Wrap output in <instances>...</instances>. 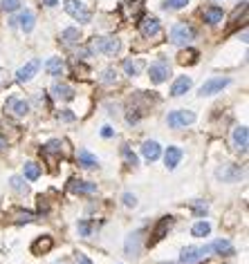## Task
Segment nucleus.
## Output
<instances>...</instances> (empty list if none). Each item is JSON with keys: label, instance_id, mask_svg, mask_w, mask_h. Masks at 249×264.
Returning <instances> with one entry per match:
<instances>
[{"label": "nucleus", "instance_id": "obj_1", "mask_svg": "<svg viewBox=\"0 0 249 264\" xmlns=\"http://www.w3.org/2000/svg\"><path fill=\"white\" fill-rule=\"evenodd\" d=\"M193 38H196V32H193V27L186 25V22H177V25L171 27V32H169V41L173 43V45H177V47L189 45Z\"/></svg>", "mask_w": 249, "mask_h": 264}, {"label": "nucleus", "instance_id": "obj_2", "mask_svg": "<svg viewBox=\"0 0 249 264\" xmlns=\"http://www.w3.org/2000/svg\"><path fill=\"white\" fill-rule=\"evenodd\" d=\"M119 47H122V43L115 36H101V38H95V43H92V49L95 52L108 54V56H115L119 52Z\"/></svg>", "mask_w": 249, "mask_h": 264}, {"label": "nucleus", "instance_id": "obj_3", "mask_svg": "<svg viewBox=\"0 0 249 264\" xmlns=\"http://www.w3.org/2000/svg\"><path fill=\"white\" fill-rule=\"evenodd\" d=\"M169 74H171V65H169V61H164V58L155 61V63L149 67V76H150L153 83H164V81L169 79Z\"/></svg>", "mask_w": 249, "mask_h": 264}, {"label": "nucleus", "instance_id": "obj_4", "mask_svg": "<svg viewBox=\"0 0 249 264\" xmlns=\"http://www.w3.org/2000/svg\"><path fill=\"white\" fill-rule=\"evenodd\" d=\"M196 121V114L191 110H175L166 116V123L171 128H184V126H191Z\"/></svg>", "mask_w": 249, "mask_h": 264}, {"label": "nucleus", "instance_id": "obj_5", "mask_svg": "<svg viewBox=\"0 0 249 264\" xmlns=\"http://www.w3.org/2000/svg\"><path fill=\"white\" fill-rule=\"evenodd\" d=\"M65 11L79 22H90V11L85 9L83 2L79 0H65Z\"/></svg>", "mask_w": 249, "mask_h": 264}, {"label": "nucleus", "instance_id": "obj_6", "mask_svg": "<svg viewBox=\"0 0 249 264\" xmlns=\"http://www.w3.org/2000/svg\"><path fill=\"white\" fill-rule=\"evenodd\" d=\"M227 85H229V79H223V76H218V79H209L207 83L200 88L198 94L200 96H213V94H218V92H223Z\"/></svg>", "mask_w": 249, "mask_h": 264}, {"label": "nucleus", "instance_id": "obj_7", "mask_svg": "<svg viewBox=\"0 0 249 264\" xmlns=\"http://www.w3.org/2000/svg\"><path fill=\"white\" fill-rule=\"evenodd\" d=\"M142 235H144L142 228L128 235L126 244H124V251H126L128 258H135V255H139V251H142Z\"/></svg>", "mask_w": 249, "mask_h": 264}, {"label": "nucleus", "instance_id": "obj_8", "mask_svg": "<svg viewBox=\"0 0 249 264\" xmlns=\"http://www.w3.org/2000/svg\"><path fill=\"white\" fill-rule=\"evenodd\" d=\"M5 112H9V114H14V116H25L27 112H29V103L18 99V96H9L5 103Z\"/></svg>", "mask_w": 249, "mask_h": 264}, {"label": "nucleus", "instance_id": "obj_9", "mask_svg": "<svg viewBox=\"0 0 249 264\" xmlns=\"http://www.w3.org/2000/svg\"><path fill=\"white\" fill-rule=\"evenodd\" d=\"M38 67H41V61H38V58H32L29 63H25V65H23V67L16 72V79L21 81V83H25V81H32L34 76H36Z\"/></svg>", "mask_w": 249, "mask_h": 264}, {"label": "nucleus", "instance_id": "obj_10", "mask_svg": "<svg viewBox=\"0 0 249 264\" xmlns=\"http://www.w3.org/2000/svg\"><path fill=\"white\" fill-rule=\"evenodd\" d=\"M139 32H142L146 38L157 36L159 34V21L155 16H144L142 22H139Z\"/></svg>", "mask_w": 249, "mask_h": 264}, {"label": "nucleus", "instance_id": "obj_11", "mask_svg": "<svg viewBox=\"0 0 249 264\" xmlns=\"http://www.w3.org/2000/svg\"><path fill=\"white\" fill-rule=\"evenodd\" d=\"M220 253V255H233V246H231V242L229 240H216V242H211V244H207L204 246V255L207 253Z\"/></svg>", "mask_w": 249, "mask_h": 264}, {"label": "nucleus", "instance_id": "obj_12", "mask_svg": "<svg viewBox=\"0 0 249 264\" xmlns=\"http://www.w3.org/2000/svg\"><path fill=\"white\" fill-rule=\"evenodd\" d=\"M233 146H236V150H240V153H245L249 146V132L245 126H238L236 130H233Z\"/></svg>", "mask_w": 249, "mask_h": 264}, {"label": "nucleus", "instance_id": "obj_13", "mask_svg": "<svg viewBox=\"0 0 249 264\" xmlns=\"http://www.w3.org/2000/svg\"><path fill=\"white\" fill-rule=\"evenodd\" d=\"M204 258V248H198V246H186L180 255V262L182 264H193L198 260Z\"/></svg>", "mask_w": 249, "mask_h": 264}, {"label": "nucleus", "instance_id": "obj_14", "mask_svg": "<svg viewBox=\"0 0 249 264\" xmlns=\"http://www.w3.org/2000/svg\"><path fill=\"white\" fill-rule=\"evenodd\" d=\"M54 248V240L50 238V235H43V238H38L36 242L32 244V253L34 255H45V253H50Z\"/></svg>", "mask_w": 249, "mask_h": 264}, {"label": "nucleus", "instance_id": "obj_15", "mask_svg": "<svg viewBox=\"0 0 249 264\" xmlns=\"http://www.w3.org/2000/svg\"><path fill=\"white\" fill-rule=\"evenodd\" d=\"M180 159H182V148H177V146H169L166 148V154H164V164L169 170H173L175 166L180 164Z\"/></svg>", "mask_w": 249, "mask_h": 264}, {"label": "nucleus", "instance_id": "obj_16", "mask_svg": "<svg viewBox=\"0 0 249 264\" xmlns=\"http://www.w3.org/2000/svg\"><path fill=\"white\" fill-rule=\"evenodd\" d=\"M72 193H79V195H92L97 190V184H90V181H79V179H72L68 186Z\"/></svg>", "mask_w": 249, "mask_h": 264}, {"label": "nucleus", "instance_id": "obj_17", "mask_svg": "<svg viewBox=\"0 0 249 264\" xmlns=\"http://www.w3.org/2000/svg\"><path fill=\"white\" fill-rule=\"evenodd\" d=\"M189 90H191V79L189 76H180V79H175L173 85H171V94L173 96H182Z\"/></svg>", "mask_w": 249, "mask_h": 264}, {"label": "nucleus", "instance_id": "obj_18", "mask_svg": "<svg viewBox=\"0 0 249 264\" xmlns=\"http://www.w3.org/2000/svg\"><path fill=\"white\" fill-rule=\"evenodd\" d=\"M142 154H144V159H149V161L159 159V154H162V150H159V143L157 141H144L142 143Z\"/></svg>", "mask_w": 249, "mask_h": 264}, {"label": "nucleus", "instance_id": "obj_19", "mask_svg": "<svg viewBox=\"0 0 249 264\" xmlns=\"http://www.w3.org/2000/svg\"><path fill=\"white\" fill-rule=\"evenodd\" d=\"M52 94H54V99H63V101L75 99V90H72L70 85H65V83H54L52 85Z\"/></svg>", "mask_w": 249, "mask_h": 264}, {"label": "nucleus", "instance_id": "obj_20", "mask_svg": "<svg viewBox=\"0 0 249 264\" xmlns=\"http://www.w3.org/2000/svg\"><path fill=\"white\" fill-rule=\"evenodd\" d=\"M216 177L218 179H223V181H233V179H238L240 177V170L236 168L233 164H227V166H223V168L218 170Z\"/></svg>", "mask_w": 249, "mask_h": 264}, {"label": "nucleus", "instance_id": "obj_21", "mask_svg": "<svg viewBox=\"0 0 249 264\" xmlns=\"http://www.w3.org/2000/svg\"><path fill=\"white\" fill-rule=\"evenodd\" d=\"M122 14L126 21H130V18H139L142 16V2H124L122 5Z\"/></svg>", "mask_w": 249, "mask_h": 264}, {"label": "nucleus", "instance_id": "obj_22", "mask_svg": "<svg viewBox=\"0 0 249 264\" xmlns=\"http://www.w3.org/2000/svg\"><path fill=\"white\" fill-rule=\"evenodd\" d=\"M14 25H18L25 34H27V32H32V29H34V14H32V11H23L21 16H18L16 21H14Z\"/></svg>", "mask_w": 249, "mask_h": 264}, {"label": "nucleus", "instance_id": "obj_23", "mask_svg": "<svg viewBox=\"0 0 249 264\" xmlns=\"http://www.w3.org/2000/svg\"><path fill=\"white\" fill-rule=\"evenodd\" d=\"M173 226V217H162L159 220V224H157V228H155V233H153V242H157V240H162L164 238V233L169 231V228Z\"/></svg>", "mask_w": 249, "mask_h": 264}, {"label": "nucleus", "instance_id": "obj_24", "mask_svg": "<svg viewBox=\"0 0 249 264\" xmlns=\"http://www.w3.org/2000/svg\"><path fill=\"white\" fill-rule=\"evenodd\" d=\"M63 69H65V63L61 61V58H50L48 63H45V72L52 76H58V74H63Z\"/></svg>", "mask_w": 249, "mask_h": 264}, {"label": "nucleus", "instance_id": "obj_25", "mask_svg": "<svg viewBox=\"0 0 249 264\" xmlns=\"http://www.w3.org/2000/svg\"><path fill=\"white\" fill-rule=\"evenodd\" d=\"M223 21V9L220 7H209V9H204V22H209V25H216V22Z\"/></svg>", "mask_w": 249, "mask_h": 264}, {"label": "nucleus", "instance_id": "obj_26", "mask_svg": "<svg viewBox=\"0 0 249 264\" xmlns=\"http://www.w3.org/2000/svg\"><path fill=\"white\" fill-rule=\"evenodd\" d=\"M76 157H79V164L83 166V168H95V166H97V157H95V154H90L85 148H81Z\"/></svg>", "mask_w": 249, "mask_h": 264}, {"label": "nucleus", "instance_id": "obj_27", "mask_svg": "<svg viewBox=\"0 0 249 264\" xmlns=\"http://www.w3.org/2000/svg\"><path fill=\"white\" fill-rule=\"evenodd\" d=\"M61 41H63L65 45H75V43H79V29H76V27H68V29H63Z\"/></svg>", "mask_w": 249, "mask_h": 264}, {"label": "nucleus", "instance_id": "obj_28", "mask_svg": "<svg viewBox=\"0 0 249 264\" xmlns=\"http://www.w3.org/2000/svg\"><path fill=\"white\" fill-rule=\"evenodd\" d=\"M144 63L139 61V58H135V61H124V69H126L128 76H137L139 72H142Z\"/></svg>", "mask_w": 249, "mask_h": 264}, {"label": "nucleus", "instance_id": "obj_29", "mask_svg": "<svg viewBox=\"0 0 249 264\" xmlns=\"http://www.w3.org/2000/svg\"><path fill=\"white\" fill-rule=\"evenodd\" d=\"M25 177L29 181H36L38 177H41V166L34 164V161H27L25 164Z\"/></svg>", "mask_w": 249, "mask_h": 264}, {"label": "nucleus", "instance_id": "obj_30", "mask_svg": "<svg viewBox=\"0 0 249 264\" xmlns=\"http://www.w3.org/2000/svg\"><path fill=\"white\" fill-rule=\"evenodd\" d=\"M191 233L196 235V238H207L209 233H211V224L209 222H198V224H193Z\"/></svg>", "mask_w": 249, "mask_h": 264}, {"label": "nucleus", "instance_id": "obj_31", "mask_svg": "<svg viewBox=\"0 0 249 264\" xmlns=\"http://www.w3.org/2000/svg\"><path fill=\"white\" fill-rule=\"evenodd\" d=\"M43 153H45V154H58V153H61V141H58V139L48 141L45 146H43Z\"/></svg>", "mask_w": 249, "mask_h": 264}, {"label": "nucleus", "instance_id": "obj_32", "mask_svg": "<svg viewBox=\"0 0 249 264\" xmlns=\"http://www.w3.org/2000/svg\"><path fill=\"white\" fill-rule=\"evenodd\" d=\"M122 154H124V159L128 161V166H137V157H135V153H130L128 146H124L122 148Z\"/></svg>", "mask_w": 249, "mask_h": 264}, {"label": "nucleus", "instance_id": "obj_33", "mask_svg": "<svg viewBox=\"0 0 249 264\" xmlns=\"http://www.w3.org/2000/svg\"><path fill=\"white\" fill-rule=\"evenodd\" d=\"M14 222H16V224H29V222H34V215H32V213H18V215H16V220H14Z\"/></svg>", "mask_w": 249, "mask_h": 264}, {"label": "nucleus", "instance_id": "obj_34", "mask_svg": "<svg viewBox=\"0 0 249 264\" xmlns=\"http://www.w3.org/2000/svg\"><path fill=\"white\" fill-rule=\"evenodd\" d=\"M11 188L16 190V193H25V190H27V186L23 184V179H21V177H11Z\"/></svg>", "mask_w": 249, "mask_h": 264}, {"label": "nucleus", "instance_id": "obj_35", "mask_svg": "<svg viewBox=\"0 0 249 264\" xmlns=\"http://www.w3.org/2000/svg\"><path fill=\"white\" fill-rule=\"evenodd\" d=\"M21 7V0H2V9L5 11H16Z\"/></svg>", "mask_w": 249, "mask_h": 264}, {"label": "nucleus", "instance_id": "obj_36", "mask_svg": "<svg viewBox=\"0 0 249 264\" xmlns=\"http://www.w3.org/2000/svg\"><path fill=\"white\" fill-rule=\"evenodd\" d=\"M186 5H189V0H166V7L169 9H182Z\"/></svg>", "mask_w": 249, "mask_h": 264}, {"label": "nucleus", "instance_id": "obj_37", "mask_svg": "<svg viewBox=\"0 0 249 264\" xmlns=\"http://www.w3.org/2000/svg\"><path fill=\"white\" fill-rule=\"evenodd\" d=\"M193 211H196V215H207V204H202V201H193Z\"/></svg>", "mask_w": 249, "mask_h": 264}, {"label": "nucleus", "instance_id": "obj_38", "mask_svg": "<svg viewBox=\"0 0 249 264\" xmlns=\"http://www.w3.org/2000/svg\"><path fill=\"white\" fill-rule=\"evenodd\" d=\"M122 199H124V204H126L128 208H130V206H137V197H135V195H130V193H124V197H122Z\"/></svg>", "mask_w": 249, "mask_h": 264}, {"label": "nucleus", "instance_id": "obj_39", "mask_svg": "<svg viewBox=\"0 0 249 264\" xmlns=\"http://www.w3.org/2000/svg\"><path fill=\"white\" fill-rule=\"evenodd\" d=\"M198 56V52H189V54H180V63H193Z\"/></svg>", "mask_w": 249, "mask_h": 264}, {"label": "nucleus", "instance_id": "obj_40", "mask_svg": "<svg viewBox=\"0 0 249 264\" xmlns=\"http://www.w3.org/2000/svg\"><path fill=\"white\" fill-rule=\"evenodd\" d=\"M103 81H106V83H115V81H117V72H115V69H106Z\"/></svg>", "mask_w": 249, "mask_h": 264}, {"label": "nucleus", "instance_id": "obj_41", "mask_svg": "<svg viewBox=\"0 0 249 264\" xmlns=\"http://www.w3.org/2000/svg\"><path fill=\"white\" fill-rule=\"evenodd\" d=\"M90 231H92V228H90V224H88V222H81L79 224V233H81V235H90Z\"/></svg>", "mask_w": 249, "mask_h": 264}, {"label": "nucleus", "instance_id": "obj_42", "mask_svg": "<svg viewBox=\"0 0 249 264\" xmlns=\"http://www.w3.org/2000/svg\"><path fill=\"white\" fill-rule=\"evenodd\" d=\"M112 134H115V130H112V128H110V126H103V128H101V137H106V139H110V137H112Z\"/></svg>", "mask_w": 249, "mask_h": 264}, {"label": "nucleus", "instance_id": "obj_43", "mask_svg": "<svg viewBox=\"0 0 249 264\" xmlns=\"http://www.w3.org/2000/svg\"><path fill=\"white\" fill-rule=\"evenodd\" d=\"M61 119H63V121H72V119H75V114H72V112H70V110H63V114H61Z\"/></svg>", "mask_w": 249, "mask_h": 264}, {"label": "nucleus", "instance_id": "obj_44", "mask_svg": "<svg viewBox=\"0 0 249 264\" xmlns=\"http://www.w3.org/2000/svg\"><path fill=\"white\" fill-rule=\"evenodd\" d=\"M43 5H48V7H56V5H58V0H43Z\"/></svg>", "mask_w": 249, "mask_h": 264}, {"label": "nucleus", "instance_id": "obj_45", "mask_svg": "<svg viewBox=\"0 0 249 264\" xmlns=\"http://www.w3.org/2000/svg\"><path fill=\"white\" fill-rule=\"evenodd\" d=\"M79 264H92V262H90V258H85V255H81V258H79Z\"/></svg>", "mask_w": 249, "mask_h": 264}, {"label": "nucleus", "instance_id": "obj_46", "mask_svg": "<svg viewBox=\"0 0 249 264\" xmlns=\"http://www.w3.org/2000/svg\"><path fill=\"white\" fill-rule=\"evenodd\" d=\"M2 148H5V141H2V139H0V150H2Z\"/></svg>", "mask_w": 249, "mask_h": 264}, {"label": "nucleus", "instance_id": "obj_47", "mask_svg": "<svg viewBox=\"0 0 249 264\" xmlns=\"http://www.w3.org/2000/svg\"><path fill=\"white\" fill-rule=\"evenodd\" d=\"M0 74H2V72H0Z\"/></svg>", "mask_w": 249, "mask_h": 264}]
</instances>
